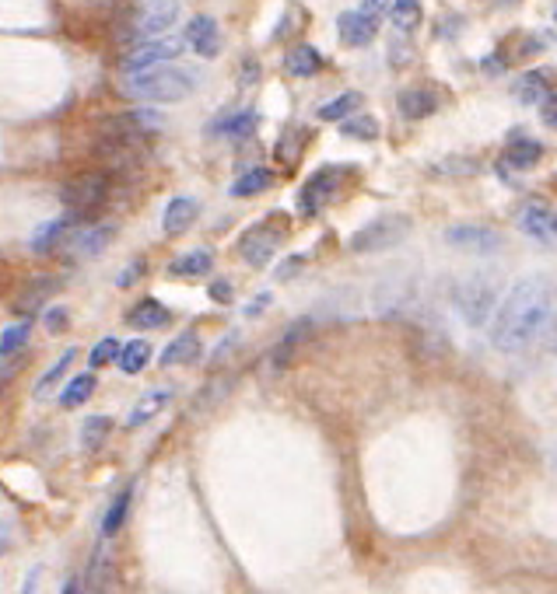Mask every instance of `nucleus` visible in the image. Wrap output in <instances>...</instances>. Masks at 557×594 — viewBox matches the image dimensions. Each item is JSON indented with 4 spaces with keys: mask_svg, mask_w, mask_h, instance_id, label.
I'll use <instances>...</instances> for the list:
<instances>
[{
    "mask_svg": "<svg viewBox=\"0 0 557 594\" xmlns=\"http://www.w3.org/2000/svg\"><path fill=\"white\" fill-rule=\"evenodd\" d=\"M284 66H288L292 77H312V74L323 70V57H319V49H312L309 42H298L295 49L288 53Z\"/></svg>",
    "mask_w": 557,
    "mask_h": 594,
    "instance_id": "18",
    "label": "nucleus"
},
{
    "mask_svg": "<svg viewBox=\"0 0 557 594\" xmlns=\"http://www.w3.org/2000/svg\"><path fill=\"white\" fill-rule=\"evenodd\" d=\"M120 357V343L109 336V340H99V343L92 346V353H88V364L92 368H105V364H112Z\"/></svg>",
    "mask_w": 557,
    "mask_h": 594,
    "instance_id": "39",
    "label": "nucleus"
},
{
    "mask_svg": "<svg viewBox=\"0 0 557 594\" xmlns=\"http://www.w3.org/2000/svg\"><path fill=\"white\" fill-rule=\"evenodd\" d=\"M431 172H435V175H477L481 164H477L473 157H445V161L431 164Z\"/></svg>",
    "mask_w": 557,
    "mask_h": 594,
    "instance_id": "38",
    "label": "nucleus"
},
{
    "mask_svg": "<svg viewBox=\"0 0 557 594\" xmlns=\"http://www.w3.org/2000/svg\"><path fill=\"white\" fill-rule=\"evenodd\" d=\"M53 287H57V280L53 277H42V280H35L32 287H29V294L25 297H18V312H25V315H32L35 308H39V301H46L49 294H53Z\"/></svg>",
    "mask_w": 557,
    "mask_h": 594,
    "instance_id": "36",
    "label": "nucleus"
},
{
    "mask_svg": "<svg viewBox=\"0 0 557 594\" xmlns=\"http://www.w3.org/2000/svg\"><path fill=\"white\" fill-rule=\"evenodd\" d=\"M200 77L193 70L183 66H151L140 74H127V94L140 98V102H183L186 94H193Z\"/></svg>",
    "mask_w": 557,
    "mask_h": 594,
    "instance_id": "2",
    "label": "nucleus"
},
{
    "mask_svg": "<svg viewBox=\"0 0 557 594\" xmlns=\"http://www.w3.org/2000/svg\"><path fill=\"white\" fill-rule=\"evenodd\" d=\"M337 196V179H333V172H319V175H312L305 189L298 192V207H301V214H319L323 207H327L329 199Z\"/></svg>",
    "mask_w": 557,
    "mask_h": 594,
    "instance_id": "13",
    "label": "nucleus"
},
{
    "mask_svg": "<svg viewBox=\"0 0 557 594\" xmlns=\"http://www.w3.org/2000/svg\"><path fill=\"white\" fill-rule=\"evenodd\" d=\"M186 49V39H175V35H162V39H148L140 46H133L130 53L123 57V74H140V70H151V66H162V63L183 57Z\"/></svg>",
    "mask_w": 557,
    "mask_h": 594,
    "instance_id": "5",
    "label": "nucleus"
},
{
    "mask_svg": "<svg viewBox=\"0 0 557 594\" xmlns=\"http://www.w3.org/2000/svg\"><path fill=\"white\" fill-rule=\"evenodd\" d=\"M516 92H519V102H523V105H536V102H544V98L551 94V88H547V77L533 70V74H526L523 81H519Z\"/></svg>",
    "mask_w": 557,
    "mask_h": 594,
    "instance_id": "34",
    "label": "nucleus"
},
{
    "mask_svg": "<svg viewBox=\"0 0 557 594\" xmlns=\"http://www.w3.org/2000/svg\"><path fill=\"white\" fill-rule=\"evenodd\" d=\"M554 18H557V11H554Z\"/></svg>",
    "mask_w": 557,
    "mask_h": 594,
    "instance_id": "50",
    "label": "nucleus"
},
{
    "mask_svg": "<svg viewBox=\"0 0 557 594\" xmlns=\"http://www.w3.org/2000/svg\"><path fill=\"white\" fill-rule=\"evenodd\" d=\"M256 126H260V112L246 109V112H235V116L218 120V126H211V133H214V137H231V140H242V137H249Z\"/></svg>",
    "mask_w": 557,
    "mask_h": 594,
    "instance_id": "20",
    "label": "nucleus"
},
{
    "mask_svg": "<svg viewBox=\"0 0 557 594\" xmlns=\"http://www.w3.org/2000/svg\"><path fill=\"white\" fill-rule=\"evenodd\" d=\"M337 31H340V42L344 46H368L372 39H375V31H379V22L375 18H368V14H361V11H344L340 18H337Z\"/></svg>",
    "mask_w": 557,
    "mask_h": 594,
    "instance_id": "11",
    "label": "nucleus"
},
{
    "mask_svg": "<svg viewBox=\"0 0 557 594\" xmlns=\"http://www.w3.org/2000/svg\"><path fill=\"white\" fill-rule=\"evenodd\" d=\"M519 227H523V235H529L533 242H544V245H554L557 242V214L554 210H547L544 203H529V207H523Z\"/></svg>",
    "mask_w": 557,
    "mask_h": 594,
    "instance_id": "9",
    "label": "nucleus"
},
{
    "mask_svg": "<svg viewBox=\"0 0 557 594\" xmlns=\"http://www.w3.org/2000/svg\"><path fill=\"white\" fill-rule=\"evenodd\" d=\"M544 343H547L551 353H557V315H554V322H551V329H547V336H544Z\"/></svg>",
    "mask_w": 557,
    "mask_h": 594,
    "instance_id": "47",
    "label": "nucleus"
},
{
    "mask_svg": "<svg viewBox=\"0 0 557 594\" xmlns=\"http://www.w3.org/2000/svg\"><path fill=\"white\" fill-rule=\"evenodd\" d=\"M301 262H305L301 255H292V259H288V266H281V270H277L274 277H277V280H288L292 273H298V270H301Z\"/></svg>",
    "mask_w": 557,
    "mask_h": 594,
    "instance_id": "45",
    "label": "nucleus"
},
{
    "mask_svg": "<svg viewBox=\"0 0 557 594\" xmlns=\"http://www.w3.org/2000/svg\"><path fill=\"white\" fill-rule=\"evenodd\" d=\"M214 301H221V305H229L231 301V283L229 280H214L211 283V290H207Z\"/></svg>",
    "mask_w": 557,
    "mask_h": 594,
    "instance_id": "44",
    "label": "nucleus"
},
{
    "mask_svg": "<svg viewBox=\"0 0 557 594\" xmlns=\"http://www.w3.org/2000/svg\"><path fill=\"white\" fill-rule=\"evenodd\" d=\"M197 214H200L197 199H190V196H175L162 214L165 235H183V231H190V227H193V220H197Z\"/></svg>",
    "mask_w": 557,
    "mask_h": 594,
    "instance_id": "14",
    "label": "nucleus"
},
{
    "mask_svg": "<svg viewBox=\"0 0 557 594\" xmlns=\"http://www.w3.org/2000/svg\"><path fill=\"white\" fill-rule=\"evenodd\" d=\"M92 392H95V375L70 377V385H67L64 395H60V406H64V409H77L81 403H88V399H92Z\"/></svg>",
    "mask_w": 557,
    "mask_h": 594,
    "instance_id": "29",
    "label": "nucleus"
},
{
    "mask_svg": "<svg viewBox=\"0 0 557 594\" xmlns=\"http://www.w3.org/2000/svg\"><path fill=\"white\" fill-rule=\"evenodd\" d=\"M175 22H179V0H151L137 18V35H165Z\"/></svg>",
    "mask_w": 557,
    "mask_h": 594,
    "instance_id": "10",
    "label": "nucleus"
},
{
    "mask_svg": "<svg viewBox=\"0 0 557 594\" xmlns=\"http://www.w3.org/2000/svg\"><path fill=\"white\" fill-rule=\"evenodd\" d=\"M270 182H274V172L270 168H249L242 179L231 182V196H256L263 189H270Z\"/></svg>",
    "mask_w": 557,
    "mask_h": 594,
    "instance_id": "28",
    "label": "nucleus"
},
{
    "mask_svg": "<svg viewBox=\"0 0 557 594\" xmlns=\"http://www.w3.org/2000/svg\"><path fill=\"white\" fill-rule=\"evenodd\" d=\"M305 336H309V322H298L295 329H288V332L281 336L277 350H274V357H270V371H284V368H288V360H292V353L301 346Z\"/></svg>",
    "mask_w": 557,
    "mask_h": 594,
    "instance_id": "23",
    "label": "nucleus"
},
{
    "mask_svg": "<svg viewBox=\"0 0 557 594\" xmlns=\"http://www.w3.org/2000/svg\"><path fill=\"white\" fill-rule=\"evenodd\" d=\"M211 266H214V252L193 249V252H186V255H179V259L168 266V273H172V277H203V273H211Z\"/></svg>",
    "mask_w": 557,
    "mask_h": 594,
    "instance_id": "21",
    "label": "nucleus"
},
{
    "mask_svg": "<svg viewBox=\"0 0 557 594\" xmlns=\"http://www.w3.org/2000/svg\"><path fill=\"white\" fill-rule=\"evenodd\" d=\"M390 22H393L396 31L410 35L421 25V0H393L390 4Z\"/></svg>",
    "mask_w": 557,
    "mask_h": 594,
    "instance_id": "26",
    "label": "nucleus"
},
{
    "mask_svg": "<svg viewBox=\"0 0 557 594\" xmlns=\"http://www.w3.org/2000/svg\"><path fill=\"white\" fill-rule=\"evenodd\" d=\"M407 231H410V217L407 214H379L375 220H368L361 231L351 235V252H358V255H368V252H386L400 245L403 238H407Z\"/></svg>",
    "mask_w": 557,
    "mask_h": 594,
    "instance_id": "4",
    "label": "nucleus"
},
{
    "mask_svg": "<svg viewBox=\"0 0 557 594\" xmlns=\"http://www.w3.org/2000/svg\"><path fill=\"white\" fill-rule=\"evenodd\" d=\"M130 497H133V490L127 486V490H123V493L112 501V507L105 510V518H102V535H105V538H112V535L123 528V521H127V510H130Z\"/></svg>",
    "mask_w": 557,
    "mask_h": 594,
    "instance_id": "30",
    "label": "nucleus"
},
{
    "mask_svg": "<svg viewBox=\"0 0 557 594\" xmlns=\"http://www.w3.org/2000/svg\"><path fill=\"white\" fill-rule=\"evenodd\" d=\"M435 109H438V94L431 88H410V92L400 94V112L407 120H425Z\"/></svg>",
    "mask_w": 557,
    "mask_h": 594,
    "instance_id": "17",
    "label": "nucleus"
},
{
    "mask_svg": "<svg viewBox=\"0 0 557 594\" xmlns=\"http://www.w3.org/2000/svg\"><path fill=\"white\" fill-rule=\"evenodd\" d=\"M266 305H270V294H260V297H256V301H253V305H249V308H246V315H249V318H253V315L260 312V308H266Z\"/></svg>",
    "mask_w": 557,
    "mask_h": 594,
    "instance_id": "48",
    "label": "nucleus"
},
{
    "mask_svg": "<svg viewBox=\"0 0 557 594\" xmlns=\"http://www.w3.org/2000/svg\"><path fill=\"white\" fill-rule=\"evenodd\" d=\"M130 322L133 329H162L165 322H168V308H165L162 301H155V297H144V301H137L130 308Z\"/></svg>",
    "mask_w": 557,
    "mask_h": 594,
    "instance_id": "19",
    "label": "nucleus"
},
{
    "mask_svg": "<svg viewBox=\"0 0 557 594\" xmlns=\"http://www.w3.org/2000/svg\"><path fill=\"white\" fill-rule=\"evenodd\" d=\"M281 238H284V231L281 227H253V231H246V238L238 242V252H242V259L249 262V266H266L270 259H274V252L281 245Z\"/></svg>",
    "mask_w": 557,
    "mask_h": 594,
    "instance_id": "8",
    "label": "nucleus"
},
{
    "mask_svg": "<svg viewBox=\"0 0 557 594\" xmlns=\"http://www.w3.org/2000/svg\"><path fill=\"white\" fill-rule=\"evenodd\" d=\"M340 133L344 137H355V140H375L379 137V123L372 116H347L340 123Z\"/></svg>",
    "mask_w": 557,
    "mask_h": 594,
    "instance_id": "37",
    "label": "nucleus"
},
{
    "mask_svg": "<svg viewBox=\"0 0 557 594\" xmlns=\"http://www.w3.org/2000/svg\"><path fill=\"white\" fill-rule=\"evenodd\" d=\"M46 329H49V332H64L67 329V308H49V312H46Z\"/></svg>",
    "mask_w": 557,
    "mask_h": 594,
    "instance_id": "41",
    "label": "nucleus"
},
{
    "mask_svg": "<svg viewBox=\"0 0 557 594\" xmlns=\"http://www.w3.org/2000/svg\"><path fill=\"white\" fill-rule=\"evenodd\" d=\"M109 196V179L105 175H77V179H70L64 189H60V199H64V207H70L74 214H81V210H95L102 207V199Z\"/></svg>",
    "mask_w": 557,
    "mask_h": 594,
    "instance_id": "7",
    "label": "nucleus"
},
{
    "mask_svg": "<svg viewBox=\"0 0 557 594\" xmlns=\"http://www.w3.org/2000/svg\"><path fill=\"white\" fill-rule=\"evenodd\" d=\"M358 109H361V94L344 92V94H337L333 102H327V105H319V120H327V123H344V120L355 116Z\"/></svg>",
    "mask_w": 557,
    "mask_h": 594,
    "instance_id": "27",
    "label": "nucleus"
},
{
    "mask_svg": "<svg viewBox=\"0 0 557 594\" xmlns=\"http://www.w3.org/2000/svg\"><path fill=\"white\" fill-rule=\"evenodd\" d=\"M168 399H172V388H151L148 395H140V403L130 409V416H127V430H140L144 423H151L165 406H168Z\"/></svg>",
    "mask_w": 557,
    "mask_h": 594,
    "instance_id": "15",
    "label": "nucleus"
},
{
    "mask_svg": "<svg viewBox=\"0 0 557 594\" xmlns=\"http://www.w3.org/2000/svg\"><path fill=\"white\" fill-rule=\"evenodd\" d=\"M544 157V147H540V140H526V137H519V140H512L508 144V151H505V168H519V172H526V168H533L536 161Z\"/></svg>",
    "mask_w": 557,
    "mask_h": 594,
    "instance_id": "22",
    "label": "nucleus"
},
{
    "mask_svg": "<svg viewBox=\"0 0 557 594\" xmlns=\"http://www.w3.org/2000/svg\"><path fill=\"white\" fill-rule=\"evenodd\" d=\"M540 109H544V123L554 126L557 129V92H551L544 102H540Z\"/></svg>",
    "mask_w": 557,
    "mask_h": 594,
    "instance_id": "42",
    "label": "nucleus"
},
{
    "mask_svg": "<svg viewBox=\"0 0 557 594\" xmlns=\"http://www.w3.org/2000/svg\"><path fill=\"white\" fill-rule=\"evenodd\" d=\"M140 273H144V262H140V259H137V262H133L130 270H127V273H123V277H120V287H130V283L137 280V277H140Z\"/></svg>",
    "mask_w": 557,
    "mask_h": 594,
    "instance_id": "46",
    "label": "nucleus"
},
{
    "mask_svg": "<svg viewBox=\"0 0 557 594\" xmlns=\"http://www.w3.org/2000/svg\"><path fill=\"white\" fill-rule=\"evenodd\" d=\"M4 549H7V542H4V532H0V553H4Z\"/></svg>",
    "mask_w": 557,
    "mask_h": 594,
    "instance_id": "49",
    "label": "nucleus"
},
{
    "mask_svg": "<svg viewBox=\"0 0 557 594\" xmlns=\"http://www.w3.org/2000/svg\"><path fill=\"white\" fill-rule=\"evenodd\" d=\"M197 357H200V336L197 332H183V336H175L172 343L165 346L158 364L162 368H179V364H193Z\"/></svg>",
    "mask_w": 557,
    "mask_h": 594,
    "instance_id": "16",
    "label": "nucleus"
},
{
    "mask_svg": "<svg viewBox=\"0 0 557 594\" xmlns=\"http://www.w3.org/2000/svg\"><path fill=\"white\" fill-rule=\"evenodd\" d=\"M109 430H112V420L109 416H88L81 423V448L85 451H99L102 440L109 438Z\"/></svg>",
    "mask_w": 557,
    "mask_h": 594,
    "instance_id": "31",
    "label": "nucleus"
},
{
    "mask_svg": "<svg viewBox=\"0 0 557 594\" xmlns=\"http://www.w3.org/2000/svg\"><path fill=\"white\" fill-rule=\"evenodd\" d=\"M186 46H193V53L200 57H218L221 49V29L211 14H197L190 25H186Z\"/></svg>",
    "mask_w": 557,
    "mask_h": 594,
    "instance_id": "12",
    "label": "nucleus"
},
{
    "mask_svg": "<svg viewBox=\"0 0 557 594\" xmlns=\"http://www.w3.org/2000/svg\"><path fill=\"white\" fill-rule=\"evenodd\" d=\"M123 120L133 123L137 129H158V126H162V116H158V112H151V109H137V112L123 116Z\"/></svg>",
    "mask_w": 557,
    "mask_h": 594,
    "instance_id": "40",
    "label": "nucleus"
},
{
    "mask_svg": "<svg viewBox=\"0 0 557 594\" xmlns=\"http://www.w3.org/2000/svg\"><path fill=\"white\" fill-rule=\"evenodd\" d=\"M29 336H32V322H29V318L18 322V325H11V329H4V336H0V357L18 353L22 346L29 343Z\"/></svg>",
    "mask_w": 557,
    "mask_h": 594,
    "instance_id": "35",
    "label": "nucleus"
},
{
    "mask_svg": "<svg viewBox=\"0 0 557 594\" xmlns=\"http://www.w3.org/2000/svg\"><path fill=\"white\" fill-rule=\"evenodd\" d=\"M557 315V283L551 277H523L508 287L491 318V346L501 353H523L547 336Z\"/></svg>",
    "mask_w": 557,
    "mask_h": 594,
    "instance_id": "1",
    "label": "nucleus"
},
{
    "mask_svg": "<svg viewBox=\"0 0 557 594\" xmlns=\"http://www.w3.org/2000/svg\"><path fill=\"white\" fill-rule=\"evenodd\" d=\"M74 357H77V350H74V346L60 353V360H57V364H53V368H49L46 375L35 381V399H42V395H46V392H49V388H53V385H57V381H60V377L67 375V368L74 364Z\"/></svg>",
    "mask_w": 557,
    "mask_h": 594,
    "instance_id": "33",
    "label": "nucleus"
},
{
    "mask_svg": "<svg viewBox=\"0 0 557 594\" xmlns=\"http://www.w3.org/2000/svg\"><path fill=\"white\" fill-rule=\"evenodd\" d=\"M445 245L459 252H473V255H494L505 249V238L494 227H481V224H456L445 231Z\"/></svg>",
    "mask_w": 557,
    "mask_h": 594,
    "instance_id": "6",
    "label": "nucleus"
},
{
    "mask_svg": "<svg viewBox=\"0 0 557 594\" xmlns=\"http://www.w3.org/2000/svg\"><path fill=\"white\" fill-rule=\"evenodd\" d=\"M109 242H112V224H102V227H92V231L77 235V238H74V252H77V255H95V252H102Z\"/></svg>",
    "mask_w": 557,
    "mask_h": 594,
    "instance_id": "32",
    "label": "nucleus"
},
{
    "mask_svg": "<svg viewBox=\"0 0 557 594\" xmlns=\"http://www.w3.org/2000/svg\"><path fill=\"white\" fill-rule=\"evenodd\" d=\"M120 371L123 375H140L144 368H148V360H151V343H144V340H130V343L120 346Z\"/></svg>",
    "mask_w": 557,
    "mask_h": 594,
    "instance_id": "25",
    "label": "nucleus"
},
{
    "mask_svg": "<svg viewBox=\"0 0 557 594\" xmlns=\"http://www.w3.org/2000/svg\"><path fill=\"white\" fill-rule=\"evenodd\" d=\"M498 290H501V283H498L494 273H473V277H466L456 287L459 318L466 325H473V329L488 325L494 318V312H498Z\"/></svg>",
    "mask_w": 557,
    "mask_h": 594,
    "instance_id": "3",
    "label": "nucleus"
},
{
    "mask_svg": "<svg viewBox=\"0 0 557 594\" xmlns=\"http://www.w3.org/2000/svg\"><path fill=\"white\" fill-rule=\"evenodd\" d=\"M358 11H361V14H368V18H375V22H379V18H382V14L390 11V7H386V0H361Z\"/></svg>",
    "mask_w": 557,
    "mask_h": 594,
    "instance_id": "43",
    "label": "nucleus"
},
{
    "mask_svg": "<svg viewBox=\"0 0 557 594\" xmlns=\"http://www.w3.org/2000/svg\"><path fill=\"white\" fill-rule=\"evenodd\" d=\"M70 231V217H57V220H46L42 227H35L32 235V252H53L60 242H64V235Z\"/></svg>",
    "mask_w": 557,
    "mask_h": 594,
    "instance_id": "24",
    "label": "nucleus"
}]
</instances>
